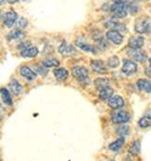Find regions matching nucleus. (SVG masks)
<instances>
[{
  "label": "nucleus",
  "instance_id": "1",
  "mask_svg": "<svg viewBox=\"0 0 151 161\" xmlns=\"http://www.w3.org/2000/svg\"><path fill=\"white\" fill-rule=\"evenodd\" d=\"M135 31L140 34L151 31V21L146 17H141L135 22Z\"/></svg>",
  "mask_w": 151,
  "mask_h": 161
},
{
  "label": "nucleus",
  "instance_id": "2",
  "mask_svg": "<svg viewBox=\"0 0 151 161\" xmlns=\"http://www.w3.org/2000/svg\"><path fill=\"white\" fill-rule=\"evenodd\" d=\"M72 75L77 79L81 84L85 85V80L88 82V70L84 66H75L72 69Z\"/></svg>",
  "mask_w": 151,
  "mask_h": 161
},
{
  "label": "nucleus",
  "instance_id": "3",
  "mask_svg": "<svg viewBox=\"0 0 151 161\" xmlns=\"http://www.w3.org/2000/svg\"><path fill=\"white\" fill-rule=\"evenodd\" d=\"M128 8L127 4L124 3H113L111 6V13L116 18H123L127 16Z\"/></svg>",
  "mask_w": 151,
  "mask_h": 161
},
{
  "label": "nucleus",
  "instance_id": "4",
  "mask_svg": "<svg viewBox=\"0 0 151 161\" xmlns=\"http://www.w3.org/2000/svg\"><path fill=\"white\" fill-rule=\"evenodd\" d=\"M129 114L124 110H117L112 115V120L113 123H126L129 120Z\"/></svg>",
  "mask_w": 151,
  "mask_h": 161
},
{
  "label": "nucleus",
  "instance_id": "5",
  "mask_svg": "<svg viewBox=\"0 0 151 161\" xmlns=\"http://www.w3.org/2000/svg\"><path fill=\"white\" fill-rule=\"evenodd\" d=\"M128 55L134 61L136 62H143L147 58V54L145 51L142 50L141 48L136 49V48H128Z\"/></svg>",
  "mask_w": 151,
  "mask_h": 161
},
{
  "label": "nucleus",
  "instance_id": "6",
  "mask_svg": "<svg viewBox=\"0 0 151 161\" xmlns=\"http://www.w3.org/2000/svg\"><path fill=\"white\" fill-rule=\"evenodd\" d=\"M17 20H18V14L16 12H14L13 10L6 13L3 17V23H4L5 27H7V28H12L17 22Z\"/></svg>",
  "mask_w": 151,
  "mask_h": 161
},
{
  "label": "nucleus",
  "instance_id": "7",
  "mask_svg": "<svg viewBox=\"0 0 151 161\" xmlns=\"http://www.w3.org/2000/svg\"><path fill=\"white\" fill-rule=\"evenodd\" d=\"M106 37L109 41H111L112 43H113L114 45H121L123 43L124 37L123 35L120 33V31H113L111 30L106 33Z\"/></svg>",
  "mask_w": 151,
  "mask_h": 161
},
{
  "label": "nucleus",
  "instance_id": "8",
  "mask_svg": "<svg viewBox=\"0 0 151 161\" xmlns=\"http://www.w3.org/2000/svg\"><path fill=\"white\" fill-rule=\"evenodd\" d=\"M122 72L126 75H132L137 72V64L134 62L126 59L123 62Z\"/></svg>",
  "mask_w": 151,
  "mask_h": 161
},
{
  "label": "nucleus",
  "instance_id": "9",
  "mask_svg": "<svg viewBox=\"0 0 151 161\" xmlns=\"http://www.w3.org/2000/svg\"><path fill=\"white\" fill-rule=\"evenodd\" d=\"M91 64V68L93 69V71L98 73V74H105L107 73V67L104 64L103 61L101 60H92L90 62Z\"/></svg>",
  "mask_w": 151,
  "mask_h": 161
},
{
  "label": "nucleus",
  "instance_id": "10",
  "mask_svg": "<svg viewBox=\"0 0 151 161\" xmlns=\"http://www.w3.org/2000/svg\"><path fill=\"white\" fill-rule=\"evenodd\" d=\"M76 44H77V46L80 47H81L82 50H84V51H88V52H93V53H95V52L96 51V49H97L96 47H93V46L89 45V44L86 42V40H85L84 37H78L77 40H76Z\"/></svg>",
  "mask_w": 151,
  "mask_h": 161
},
{
  "label": "nucleus",
  "instance_id": "11",
  "mask_svg": "<svg viewBox=\"0 0 151 161\" xmlns=\"http://www.w3.org/2000/svg\"><path fill=\"white\" fill-rule=\"evenodd\" d=\"M105 27L109 28L111 30L113 31H122L126 30V27L124 24L120 23L116 18H111L109 19L106 23H105Z\"/></svg>",
  "mask_w": 151,
  "mask_h": 161
},
{
  "label": "nucleus",
  "instance_id": "12",
  "mask_svg": "<svg viewBox=\"0 0 151 161\" xmlns=\"http://www.w3.org/2000/svg\"><path fill=\"white\" fill-rule=\"evenodd\" d=\"M125 104L123 98H121L120 96L117 95H112L109 100H108V105L112 108V109H118L123 107Z\"/></svg>",
  "mask_w": 151,
  "mask_h": 161
},
{
  "label": "nucleus",
  "instance_id": "13",
  "mask_svg": "<svg viewBox=\"0 0 151 161\" xmlns=\"http://www.w3.org/2000/svg\"><path fill=\"white\" fill-rule=\"evenodd\" d=\"M144 44V39L142 36H132L128 41V47L130 48H141Z\"/></svg>",
  "mask_w": 151,
  "mask_h": 161
},
{
  "label": "nucleus",
  "instance_id": "14",
  "mask_svg": "<svg viewBox=\"0 0 151 161\" xmlns=\"http://www.w3.org/2000/svg\"><path fill=\"white\" fill-rule=\"evenodd\" d=\"M59 53H60L61 55H63L65 57L72 56L76 53V49L71 45H67L66 43H62L59 47Z\"/></svg>",
  "mask_w": 151,
  "mask_h": 161
},
{
  "label": "nucleus",
  "instance_id": "15",
  "mask_svg": "<svg viewBox=\"0 0 151 161\" xmlns=\"http://www.w3.org/2000/svg\"><path fill=\"white\" fill-rule=\"evenodd\" d=\"M38 53H39L38 48L33 46H29L27 48L21 50V56L24 58H34L38 55Z\"/></svg>",
  "mask_w": 151,
  "mask_h": 161
},
{
  "label": "nucleus",
  "instance_id": "16",
  "mask_svg": "<svg viewBox=\"0 0 151 161\" xmlns=\"http://www.w3.org/2000/svg\"><path fill=\"white\" fill-rule=\"evenodd\" d=\"M20 74L28 80H33L36 78V73L32 71L29 66H22L20 68Z\"/></svg>",
  "mask_w": 151,
  "mask_h": 161
},
{
  "label": "nucleus",
  "instance_id": "17",
  "mask_svg": "<svg viewBox=\"0 0 151 161\" xmlns=\"http://www.w3.org/2000/svg\"><path fill=\"white\" fill-rule=\"evenodd\" d=\"M137 86L139 87V89H141L144 92L150 93L151 92V80L140 79L137 82Z\"/></svg>",
  "mask_w": 151,
  "mask_h": 161
},
{
  "label": "nucleus",
  "instance_id": "18",
  "mask_svg": "<svg viewBox=\"0 0 151 161\" xmlns=\"http://www.w3.org/2000/svg\"><path fill=\"white\" fill-rule=\"evenodd\" d=\"M94 84L97 89L101 90V89H104V88L110 86V80L108 79H105V78H97L95 80Z\"/></svg>",
  "mask_w": 151,
  "mask_h": 161
},
{
  "label": "nucleus",
  "instance_id": "19",
  "mask_svg": "<svg viewBox=\"0 0 151 161\" xmlns=\"http://www.w3.org/2000/svg\"><path fill=\"white\" fill-rule=\"evenodd\" d=\"M54 75L58 80H65L68 77V71L63 67L57 68L54 70Z\"/></svg>",
  "mask_w": 151,
  "mask_h": 161
},
{
  "label": "nucleus",
  "instance_id": "20",
  "mask_svg": "<svg viewBox=\"0 0 151 161\" xmlns=\"http://www.w3.org/2000/svg\"><path fill=\"white\" fill-rule=\"evenodd\" d=\"M124 144H125V138L123 136H120L118 139H116L115 141H113L109 145V149L111 151H118L124 146Z\"/></svg>",
  "mask_w": 151,
  "mask_h": 161
},
{
  "label": "nucleus",
  "instance_id": "21",
  "mask_svg": "<svg viewBox=\"0 0 151 161\" xmlns=\"http://www.w3.org/2000/svg\"><path fill=\"white\" fill-rule=\"evenodd\" d=\"M10 88H11V90H12L15 95H19V94L23 91L22 86L19 84V82H18L17 80H15V79L12 80V82L10 83Z\"/></svg>",
  "mask_w": 151,
  "mask_h": 161
},
{
  "label": "nucleus",
  "instance_id": "22",
  "mask_svg": "<svg viewBox=\"0 0 151 161\" xmlns=\"http://www.w3.org/2000/svg\"><path fill=\"white\" fill-rule=\"evenodd\" d=\"M113 95V89L109 87H106L104 89H101L99 92V98L103 101H107L109 100L112 96Z\"/></svg>",
  "mask_w": 151,
  "mask_h": 161
},
{
  "label": "nucleus",
  "instance_id": "23",
  "mask_svg": "<svg viewBox=\"0 0 151 161\" xmlns=\"http://www.w3.org/2000/svg\"><path fill=\"white\" fill-rule=\"evenodd\" d=\"M140 150H141V141L135 140L131 143V145L128 149V152L132 155H137V154H139Z\"/></svg>",
  "mask_w": 151,
  "mask_h": 161
},
{
  "label": "nucleus",
  "instance_id": "24",
  "mask_svg": "<svg viewBox=\"0 0 151 161\" xmlns=\"http://www.w3.org/2000/svg\"><path fill=\"white\" fill-rule=\"evenodd\" d=\"M0 93H1V99L4 102V103H6L7 105H12L13 104V100H12V97H11L10 92L8 91V89L2 88L1 91H0Z\"/></svg>",
  "mask_w": 151,
  "mask_h": 161
},
{
  "label": "nucleus",
  "instance_id": "25",
  "mask_svg": "<svg viewBox=\"0 0 151 161\" xmlns=\"http://www.w3.org/2000/svg\"><path fill=\"white\" fill-rule=\"evenodd\" d=\"M22 37H24V33H23V31H22L21 30H19V29H15V30L12 31L9 33V35H8V39H9V40L20 39V38H22Z\"/></svg>",
  "mask_w": 151,
  "mask_h": 161
},
{
  "label": "nucleus",
  "instance_id": "26",
  "mask_svg": "<svg viewBox=\"0 0 151 161\" xmlns=\"http://www.w3.org/2000/svg\"><path fill=\"white\" fill-rule=\"evenodd\" d=\"M120 64V60L117 56H112L107 62V65L111 68H116Z\"/></svg>",
  "mask_w": 151,
  "mask_h": 161
},
{
  "label": "nucleus",
  "instance_id": "27",
  "mask_svg": "<svg viewBox=\"0 0 151 161\" xmlns=\"http://www.w3.org/2000/svg\"><path fill=\"white\" fill-rule=\"evenodd\" d=\"M43 64L46 66V67H56L60 65V62L57 59H45Z\"/></svg>",
  "mask_w": 151,
  "mask_h": 161
},
{
  "label": "nucleus",
  "instance_id": "28",
  "mask_svg": "<svg viewBox=\"0 0 151 161\" xmlns=\"http://www.w3.org/2000/svg\"><path fill=\"white\" fill-rule=\"evenodd\" d=\"M128 12L131 14H135L139 12L140 10V6L136 3V2H131L128 5Z\"/></svg>",
  "mask_w": 151,
  "mask_h": 161
},
{
  "label": "nucleus",
  "instance_id": "29",
  "mask_svg": "<svg viewBox=\"0 0 151 161\" xmlns=\"http://www.w3.org/2000/svg\"><path fill=\"white\" fill-rule=\"evenodd\" d=\"M151 125V119L147 117H143L139 120V126L141 128H146Z\"/></svg>",
  "mask_w": 151,
  "mask_h": 161
},
{
  "label": "nucleus",
  "instance_id": "30",
  "mask_svg": "<svg viewBox=\"0 0 151 161\" xmlns=\"http://www.w3.org/2000/svg\"><path fill=\"white\" fill-rule=\"evenodd\" d=\"M35 68H36V70H37V73H39V74H41V75H43V76L46 75L47 72H48L47 69H46V66H45L44 64H40V65H36Z\"/></svg>",
  "mask_w": 151,
  "mask_h": 161
},
{
  "label": "nucleus",
  "instance_id": "31",
  "mask_svg": "<svg viewBox=\"0 0 151 161\" xmlns=\"http://www.w3.org/2000/svg\"><path fill=\"white\" fill-rule=\"evenodd\" d=\"M16 26H17V29H19V30L25 29L28 26V20L26 18H20L16 22Z\"/></svg>",
  "mask_w": 151,
  "mask_h": 161
},
{
  "label": "nucleus",
  "instance_id": "32",
  "mask_svg": "<svg viewBox=\"0 0 151 161\" xmlns=\"http://www.w3.org/2000/svg\"><path fill=\"white\" fill-rule=\"evenodd\" d=\"M128 127H127V126H122V127H120V128H118L117 129V131H116V133L119 135V136H125V135H128Z\"/></svg>",
  "mask_w": 151,
  "mask_h": 161
},
{
  "label": "nucleus",
  "instance_id": "33",
  "mask_svg": "<svg viewBox=\"0 0 151 161\" xmlns=\"http://www.w3.org/2000/svg\"><path fill=\"white\" fill-rule=\"evenodd\" d=\"M145 74H146L147 77H149L151 79V66H149V67H147L145 69Z\"/></svg>",
  "mask_w": 151,
  "mask_h": 161
},
{
  "label": "nucleus",
  "instance_id": "34",
  "mask_svg": "<svg viewBox=\"0 0 151 161\" xmlns=\"http://www.w3.org/2000/svg\"><path fill=\"white\" fill-rule=\"evenodd\" d=\"M114 3H124V4H127L128 2V0H113Z\"/></svg>",
  "mask_w": 151,
  "mask_h": 161
},
{
  "label": "nucleus",
  "instance_id": "35",
  "mask_svg": "<svg viewBox=\"0 0 151 161\" xmlns=\"http://www.w3.org/2000/svg\"><path fill=\"white\" fill-rule=\"evenodd\" d=\"M19 0H7V2H9L10 4H14L16 2H18Z\"/></svg>",
  "mask_w": 151,
  "mask_h": 161
},
{
  "label": "nucleus",
  "instance_id": "36",
  "mask_svg": "<svg viewBox=\"0 0 151 161\" xmlns=\"http://www.w3.org/2000/svg\"><path fill=\"white\" fill-rule=\"evenodd\" d=\"M125 161H132V160H131V158H130V157H128H128L126 158V160H125Z\"/></svg>",
  "mask_w": 151,
  "mask_h": 161
},
{
  "label": "nucleus",
  "instance_id": "37",
  "mask_svg": "<svg viewBox=\"0 0 151 161\" xmlns=\"http://www.w3.org/2000/svg\"><path fill=\"white\" fill-rule=\"evenodd\" d=\"M145 117H147V118H149V119H151V111H150V113H149V114H148V115H146V116H145Z\"/></svg>",
  "mask_w": 151,
  "mask_h": 161
},
{
  "label": "nucleus",
  "instance_id": "38",
  "mask_svg": "<svg viewBox=\"0 0 151 161\" xmlns=\"http://www.w3.org/2000/svg\"><path fill=\"white\" fill-rule=\"evenodd\" d=\"M149 64H150V66H151V58L149 59Z\"/></svg>",
  "mask_w": 151,
  "mask_h": 161
},
{
  "label": "nucleus",
  "instance_id": "39",
  "mask_svg": "<svg viewBox=\"0 0 151 161\" xmlns=\"http://www.w3.org/2000/svg\"><path fill=\"white\" fill-rule=\"evenodd\" d=\"M110 161H114V160H110Z\"/></svg>",
  "mask_w": 151,
  "mask_h": 161
}]
</instances>
